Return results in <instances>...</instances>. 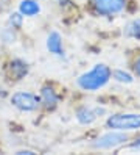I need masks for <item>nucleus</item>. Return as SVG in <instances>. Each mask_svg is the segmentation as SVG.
I'll return each instance as SVG.
<instances>
[{
    "mask_svg": "<svg viewBox=\"0 0 140 155\" xmlns=\"http://www.w3.org/2000/svg\"><path fill=\"white\" fill-rule=\"evenodd\" d=\"M129 149L131 150H140V138H135L132 143L129 144Z\"/></svg>",
    "mask_w": 140,
    "mask_h": 155,
    "instance_id": "obj_15",
    "label": "nucleus"
},
{
    "mask_svg": "<svg viewBox=\"0 0 140 155\" xmlns=\"http://www.w3.org/2000/svg\"><path fill=\"white\" fill-rule=\"evenodd\" d=\"M16 153H17V155H23V153H28V155H31V153H34V152H33V150H17Z\"/></svg>",
    "mask_w": 140,
    "mask_h": 155,
    "instance_id": "obj_16",
    "label": "nucleus"
},
{
    "mask_svg": "<svg viewBox=\"0 0 140 155\" xmlns=\"http://www.w3.org/2000/svg\"><path fill=\"white\" fill-rule=\"evenodd\" d=\"M110 78H112L110 68L104 64V63H98V64H95L92 69H89L87 72H84L76 78V85L82 91L93 93V91L104 88Z\"/></svg>",
    "mask_w": 140,
    "mask_h": 155,
    "instance_id": "obj_1",
    "label": "nucleus"
},
{
    "mask_svg": "<svg viewBox=\"0 0 140 155\" xmlns=\"http://www.w3.org/2000/svg\"><path fill=\"white\" fill-rule=\"evenodd\" d=\"M125 36L140 41V17H138V19H132L131 22L126 24V27H125Z\"/></svg>",
    "mask_w": 140,
    "mask_h": 155,
    "instance_id": "obj_11",
    "label": "nucleus"
},
{
    "mask_svg": "<svg viewBox=\"0 0 140 155\" xmlns=\"http://www.w3.org/2000/svg\"><path fill=\"white\" fill-rule=\"evenodd\" d=\"M109 130L131 132L140 129V113H115L110 114L106 121Z\"/></svg>",
    "mask_w": 140,
    "mask_h": 155,
    "instance_id": "obj_2",
    "label": "nucleus"
},
{
    "mask_svg": "<svg viewBox=\"0 0 140 155\" xmlns=\"http://www.w3.org/2000/svg\"><path fill=\"white\" fill-rule=\"evenodd\" d=\"M11 105L20 111H34L41 105V97L26 91H17L11 96Z\"/></svg>",
    "mask_w": 140,
    "mask_h": 155,
    "instance_id": "obj_5",
    "label": "nucleus"
},
{
    "mask_svg": "<svg viewBox=\"0 0 140 155\" xmlns=\"http://www.w3.org/2000/svg\"><path fill=\"white\" fill-rule=\"evenodd\" d=\"M128 0H90L92 10L98 16H115L125 11Z\"/></svg>",
    "mask_w": 140,
    "mask_h": 155,
    "instance_id": "obj_4",
    "label": "nucleus"
},
{
    "mask_svg": "<svg viewBox=\"0 0 140 155\" xmlns=\"http://www.w3.org/2000/svg\"><path fill=\"white\" fill-rule=\"evenodd\" d=\"M104 113V108H92V107H81L76 110V119L82 125H89L98 119V116Z\"/></svg>",
    "mask_w": 140,
    "mask_h": 155,
    "instance_id": "obj_6",
    "label": "nucleus"
},
{
    "mask_svg": "<svg viewBox=\"0 0 140 155\" xmlns=\"http://www.w3.org/2000/svg\"><path fill=\"white\" fill-rule=\"evenodd\" d=\"M59 97L56 94V91L50 85H44L41 88V105L45 110H54L58 107Z\"/></svg>",
    "mask_w": 140,
    "mask_h": 155,
    "instance_id": "obj_8",
    "label": "nucleus"
},
{
    "mask_svg": "<svg viewBox=\"0 0 140 155\" xmlns=\"http://www.w3.org/2000/svg\"><path fill=\"white\" fill-rule=\"evenodd\" d=\"M28 71H30L28 63H25L23 60H13L8 66V77L13 81H19L26 77Z\"/></svg>",
    "mask_w": 140,
    "mask_h": 155,
    "instance_id": "obj_7",
    "label": "nucleus"
},
{
    "mask_svg": "<svg viewBox=\"0 0 140 155\" xmlns=\"http://www.w3.org/2000/svg\"><path fill=\"white\" fill-rule=\"evenodd\" d=\"M9 25H11V28L17 30V28H20L22 27V22H23V16L20 13H13L11 16H9Z\"/></svg>",
    "mask_w": 140,
    "mask_h": 155,
    "instance_id": "obj_13",
    "label": "nucleus"
},
{
    "mask_svg": "<svg viewBox=\"0 0 140 155\" xmlns=\"http://www.w3.org/2000/svg\"><path fill=\"white\" fill-rule=\"evenodd\" d=\"M41 11V5L36 0H22L19 3V13L26 17H34L36 14H39Z\"/></svg>",
    "mask_w": 140,
    "mask_h": 155,
    "instance_id": "obj_10",
    "label": "nucleus"
},
{
    "mask_svg": "<svg viewBox=\"0 0 140 155\" xmlns=\"http://www.w3.org/2000/svg\"><path fill=\"white\" fill-rule=\"evenodd\" d=\"M112 78L118 83H123V85H131L134 81V75L129 74V72L123 71V69H115L112 71Z\"/></svg>",
    "mask_w": 140,
    "mask_h": 155,
    "instance_id": "obj_12",
    "label": "nucleus"
},
{
    "mask_svg": "<svg viewBox=\"0 0 140 155\" xmlns=\"http://www.w3.org/2000/svg\"><path fill=\"white\" fill-rule=\"evenodd\" d=\"M47 50L56 57L64 55V47H62V38L58 31H51L47 38Z\"/></svg>",
    "mask_w": 140,
    "mask_h": 155,
    "instance_id": "obj_9",
    "label": "nucleus"
},
{
    "mask_svg": "<svg viewBox=\"0 0 140 155\" xmlns=\"http://www.w3.org/2000/svg\"><path fill=\"white\" fill-rule=\"evenodd\" d=\"M132 71L135 72L137 77H140V55H137V58L132 61Z\"/></svg>",
    "mask_w": 140,
    "mask_h": 155,
    "instance_id": "obj_14",
    "label": "nucleus"
},
{
    "mask_svg": "<svg viewBox=\"0 0 140 155\" xmlns=\"http://www.w3.org/2000/svg\"><path fill=\"white\" fill-rule=\"evenodd\" d=\"M128 141V136L125 132L120 130H110L104 135L98 136L97 140H93L92 146L98 150H109V149H115L117 146H121Z\"/></svg>",
    "mask_w": 140,
    "mask_h": 155,
    "instance_id": "obj_3",
    "label": "nucleus"
}]
</instances>
